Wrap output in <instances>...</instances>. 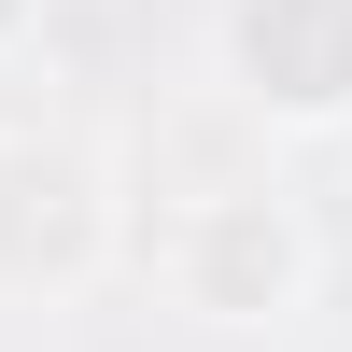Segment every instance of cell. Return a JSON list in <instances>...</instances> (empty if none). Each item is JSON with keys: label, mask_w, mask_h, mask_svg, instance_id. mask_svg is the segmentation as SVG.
<instances>
[{"label": "cell", "mask_w": 352, "mask_h": 352, "mask_svg": "<svg viewBox=\"0 0 352 352\" xmlns=\"http://www.w3.org/2000/svg\"><path fill=\"white\" fill-rule=\"evenodd\" d=\"M28 28H43V0H0V56H14V43H28Z\"/></svg>", "instance_id": "277c9868"}, {"label": "cell", "mask_w": 352, "mask_h": 352, "mask_svg": "<svg viewBox=\"0 0 352 352\" xmlns=\"http://www.w3.org/2000/svg\"><path fill=\"white\" fill-rule=\"evenodd\" d=\"M113 254V169L85 141H0V282H85Z\"/></svg>", "instance_id": "7a4b0ae2"}, {"label": "cell", "mask_w": 352, "mask_h": 352, "mask_svg": "<svg viewBox=\"0 0 352 352\" xmlns=\"http://www.w3.org/2000/svg\"><path fill=\"white\" fill-rule=\"evenodd\" d=\"M212 43L268 127H338L352 113V0H226Z\"/></svg>", "instance_id": "3957f363"}, {"label": "cell", "mask_w": 352, "mask_h": 352, "mask_svg": "<svg viewBox=\"0 0 352 352\" xmlns=\"http://www.w3.org/2000/svg\"><path fill=\"white\" fill-rule=\"evenodd\" d=\"M155 268L197 324H282V310H310V212L282 184H254V169H226V184L169 197Z\"/></svg>", "instance_id": "6da1fadb"}]
</instances>
